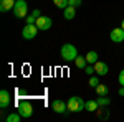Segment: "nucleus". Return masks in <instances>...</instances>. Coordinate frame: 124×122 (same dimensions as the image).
<instances>
[{"label": "nucleus", "instance_id": "nucleus-1", "mask_svg": "<svg viewBox=\"0 0 124 122\" xmlns=\"http://www.w3.org/2000/svg\"><path fill=\"white\" fill-rule=\"evenodd\" d=\"M60 55H61V58L65 59V61H75L78 56V50L75 45H71V43H65L63 46H61V50H60Z\"/></svg>", "mask_w": 124, "mask_h": 122}, {"label": "nucleus", "instance_id": "nucleus-2", "mask_svg": "<svg viewBox=\"0 0 124 122\" xmlns=\"http://www.w3.org/2000/svg\"><path fill=\"white\" fill-rule=\"evenodd\" d=\"M12 12H13L15 18H27V15H28V3L25 0H17V3H15Z\"/></svg>", "mask_w": 124, "mask_h": 122}, {"label": "nucleus", "instance_id": "nucleus-3", "mask_svg": "<svg viewBox=\"0 0 124 122\" xmlns=\"http://www.w3.org/2000/svg\"><path fill=\"white\" fill-rule=\"evenodd\" d=\"M66 102H68V111L70 112H81V111H85V101L81 97H78V96L70 97Z\"/></svg>", "mask_w": 124, "mask_h": 122}, {"label": "nucleus", "instance_id": "nucleus-4", "mask_svg": "<svg viewBox=\"0 0 124 122\" xmlns=\"http://www.w3.org/2000/svg\"><path fill=\"white\" fill-rule=\"evenodd\" d=\"M38 27H37V23H27L25 27H23V31H22V36L25 38V40H33V38L37 36V33H38Z\"/></svg>", "mask_w": 124, "mask_h": 122}, {"label": "nucleus", "instance_id": "nucleus-5", "mask_svg": "<svg viewBox=\"0 0 124 122\" xmlns=\"http://www.w3.org/2000/svg\"><path fill=\"white\" fill-rule=\"evenodd\" d=\"M17 112L23 117V119H28L31 117V114H33V107H31V104L27 102V101H23V102L18 104V107H17Z\"/></svg>", "mask_w": 124, "mask_h": 122}, {"label": "nucleus", "instance_id": "nucleus-6", "mask_svg": "<svg viewBox=\"0 0 124 122\" xmlns=\"http://www.w3.org/2000/svg\"><path fill=\"white\" fill-rule=\"evenodd\" d=\"M51 109H53L56 114H63V112L68 111V102L61 101V99H55V101L51 102Z\"/></svg>", "mask_w": 124, "mask_h": 122}, {"label": "nucleus", "instance_id": "nucleus-7", "mask_svg": "<svg viewBox=\"0 0 124 122\" xmlns=\"http://www.w3.org/2000/svg\"><path fill=\"white\" fill-rule=\"evenodd\" d=\"M51 25H53V22H51L50 17H38V18H37V27H38L41 31L50 30V28H51Z\"/></svg>", "mask_w": 124, "mask_h": 122}, {"label": "nucleus", "instance_id": "nucleus-8", "mask_svg": "<svg viewBox=\"0 0 124 122\" xmlns=\"http://www.w3.org/2000/svg\"><path fill=\"white\" fill-rule=\"evenodd\" d=\"M109 38H111V41H114V43H123V41H124V30L121 28V27H119V28L111 30Z\"/></svg>", "mask_w": 124, "mask_h": 122}, {"label": "nucleus", "instance_id": "nucleus-9", "mask_svg": "<svg viewBox=\"0 0 124 122\" xmlns=\"http://www.w3.org/2000/svg\"><path fill=\"white\" fill-rule=\"evenodd\" d=\"M94 71H96V74L98 76H106L108 73H109V66L106 65L104 61H96L94 63Z\"/></svg>", "mask_w": 124, "mask_h": 122}, {"label": "nucleus", "instance_id": "nucleus-10", "mask_svg": "<svg viewBox=\"0 0 124 122\" xmlns=\"http://www.w3.org/2000/svg\"><path fill=\"white\" fill-rule=\"evenodd\" d=\"M8 106H10V94H8V91L2 89L0 91V107L2 109H7Z\"/></svg>", "mask_w": 124, "mask_h": 122}, {"label": "nucleus", "instance_id": "nucleus-11", "mask_svg": "<svg viewBox=\"0 0 124 122\" xmlns=\"http://www.w3.org/2000/svg\"><path fill=\"white\" fill-rule=\"evenodd\" d=\"M15 3H17V0H0V10L2 12H10V10H13Z\"/></svg>", "mask_w": 124, "mask_h": 122}, {"label": "nucleus", "instance_id": "nucleus-12", "mask_svg": "<svg viewBox=\"0 0 124 122\" xmlns=\"http://www.w3.org/2000/svg\"><path fill=\"white\" fill-rule=\"evenodd\" d=\"M75 15H76V7H73V5H68L66 8L63 10V17L66 20H73Z\"/></svg>", "mask_w": 124, "mask_h": 122}, {"label": "nucleus", "instance_id": "nucleus-13", "mask_svg": "<svg viewBox=\"0 0 124 122\" xmlns=\"http://www.w3.org/2000/svg\"><path fill=\"white\" fill-rule=\"evenodd\" d=\"M98 107H99L98 101H86L85 102V111H88V112H96Z\"/></svg>", "mask_w": 124, "mask_h": 122}, {"label": "nucleus", "instance_id": "nucleus-14", "mask_svg": "<svg viewBox=\"0 0 124 122\" xmlns=\"http://www.w3.org/2000/svg\"><path fill=\"white\" fill-rule=\"evenodd\" d=\"M85 58H86V61H88V65H94L96 61H98V53L96 51H88Z\"/></svg>", "mask_w": 124, "mask_h": 122}, {"label": "nucleus", "instance_id": "nucleus-15", "mask_svg": "<svg viewBox=\"0 0 124 122\" xmlns=\"http://www.w3.org/2000/svg\"><path fill=\"white\" fill-rule=\"evenodd\" d=\"M75 63H76V68H79V69H85L86 66H88V61H86V58H85V56H79V55L76 56Z\"/></svg>", "mask_w": 124, "mask_h": 122}, {"label": "nucleus", "instance_id": "nucleus-16", "mask_svg": "<svg viewBox=\"0 0 124 122\" xmlns=\"http://www.w3.org/2000/svg\"><path fill=\"white\" fill-rule=\"evenodd\" d=\"M22 119H23V117H22L18 112H12V114H8V115L5 117V121H7V122H20Z\"/></svg>", "mask_w": 124, "mask_h": 122}, {"label": "nucleus", "instance_id": "nucleus-17", "mask_svg": "<svg viewBox=\"0 0 124 122\" xmlns=\"http://www.w3.org/2000/svg\"><path fill=\"white\" fill-rule=\"evenodd\" d=\"M96 93H98V96H108V93H109V89H108V86L106 84H98V87H96Z\"/></svg>", "mask_w": 124, "mask_h": 122}, {"label": "nucleus", "instance_id": "nucleus-18", "mask_svg": "<svg viewBox=\"0 0 124 122\" xmlns=\"http://www.w3.org/2000/svg\"><path fill=\"white\" fill-rule=\"evenodd\" d=\"M98 104H99L101 107H106V106H109V104H111V99H109V97H106V96H99V97H98Z\"/></svg>", "mask_w": 124, "mask_h": 122}, {"label": "nucleus", "instance_id": "nucleus-19", "mask_svg": "<svg viewBox=\"0 0 124 122\" xmlns=\"http://www.w3.org/2000/svg\"><path fill=\"white\" fill-rule=\"evenodd\" d=\"M53 3L56 5L58 8H61V10H65L68 5H70V2H68V0H53Z\"/></svg>", "mask_w": 124, "mask_h": 122}, {"label": "nucleus", "instance_id": "nucleus-20", "mask_svg": "<svg viewBox=\"0 0 124 122\" xmlns=\"http://www.w3.org/2000/svg\"><path fill=\"white\" fill-rule=\"evenodd\" d=\"M88 84H89V87H98V84H99V79H98V78H96V76H89V83H88Z\"/></svg>", "mask_w": 124, "mask_h": 122}, {"label": "nucleus", "instance_id": "nucleus-21", "mask_svg": "<svg viewBox=\"0 0 124 122\" xmlns=\"http://www.w3.org/2000/svg\"><path fill=\"white\" fill-rule=\"evenodd\" d=\"M85 73L88 76H93V73H96V71H94V65H88L85 68Z\"/></svg>", "mask_w": 124, "mask_h": 122}, {"label": "nucleus", "instance_id": "nucleus-22", "mask_svg": "<svg viewBox=\"0 0 124 122\" xmlns=\"http://www.w3.org/2000/svg\"><path fill=\"white\" fill-rule=\"evenodd\" d=\"M25 22H27V23H37V17H35V15H27Z\"/></svg>", "mask_w": 124, "mask_h": 122}, {"label": "nucleus", "instance_id": "nucleus-23", "mask_svg": "<svg viewBox=\"0 0 124 122\" xmlns=\"http://www.w3.org/2000/svg\"><path fill=\"white\" fill-rule=\"evenodd\" d=\"M117 83L121 86H124V69H121V73H119V76H117Z\"/></svg>", "mask_w": 124, "mask_h": 122}, {"label": "nucleus", "instance_id": "nucleus-24", "mask_svg": "<svg viewBox=\"0 0 124 122\" xmlns=\"http://www.w3.org/2000/svg\"><path fill=\"white\" fill-rule=\"evenodd\" d=\"M68 2H70V5H73V7H79V5H81V2H83V0H68Z\"/></svg>", "mask_w": 124, "mask_h": 122}, {"label": "nucleus", "instance_id": "nucleus-25", "mask_svg": "<svg viewBox=\"0 0 124 122\" xmlns=\"http://www.w3.org/2000/svg\"><path fill=\"white\" fill-rule=\"evenodd\" d=\"M31 15H35V17L38 18V17H41V12H40L38 8H35V10H33V12H31Z\"/></svg>", "mask_w": 124, "mask_h": 122}, {"label": "nucleus", "instance_id": "nucleus-26", "mask_svg": "<svg viewBox=\"0 0 124 122\" xmlns=\"http://www.w3.org/2000/svg\"><path fill=\"white\" fill-rule=\"evenodd\" d=\"M117 94H119V96H124V86H121V87H119V91H117Z\"/></svg>", "mask_w": 124, "mask_h": 122}, {"label": "nucleus", "instance_id": "nucleus-27", "mask_svg": "<svg viewBox=\"0 0 124 122\" xmlns=\"http://www.w3.org/2000/svg\"><path fill=\"white\" fill-rule=\"evenodd\" d=\"M121 28H123V30H124V20H123V23H121Z\"/></svg>", "mask_w": 124, "mask_h": 122}]
</instances>
